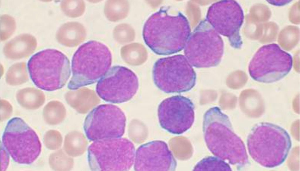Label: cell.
I'll return each instance as SVG.
<instances>
[{
	"label": "cell",
	"mask_w": 300,
	"mask_h": 171,
	"mask_svg": "<svg viewBox=\"0 0 300 171\" xmlns=\"http://www.w3.org/2000/svg\"><path fill=\"white\" fill-rule=\"evenodd\" d=\"M194 171H230L229 165L224 160L217 156L203 158L196 165Z\"/></svg>",
	"instance_id": "obj_20"
},
{
	"label": "cell",
	"mask_w": 300,
	"mask_h": 171,
	"mask_svg": "<svg viewBox=\"0 0 300 171\" xmlns=\"http://www.w3.org/2000/svg\"><path fill=\"white\" fill-rule=\"evenodd\" d=\"M28 76L25 63L21 62L14 64L9 68L6 77V82L12 86H17L26 82Z\"/></svg>",
	"instance_id": "obj_21"
},
{
	"label": "cell",
	"mask_w": 300,
	"mask_h": 171,
	"mask_svg": "<svg viewBox=\"0 0 300 171\" xmlns=\"http://www.w3.org/2000/svg\"><path fill=\"white\" fill-rule=\"evenodd\" d=\"M119 1L108 0L104 7L105 15L108 20L115 21L122 18V6Z\"/></svg>",
	"instance_id": "obj_24"
},
{
	"label": "cell",
	"mask_w": 300,
	"mask_h": 171,
	"mask_svg": "<svg viewBox=\"0 0 300 171\" xmlns=\"http://www.w3.org/2000/svg\"><path fill=\"white\" fill-rule=\"evenodd\" d=\"M160 8L152 14L145 23L143 30L145 43L159 55L173 54L185 47L190 29L186 18L181 13L177 15L168 14Z\"/></svg>",
	"instance_id": "obj_1"
},
{
	"label": "cell",
	"mask_w": 300,
	"mask_h": 171,
	"mask_svg": "<svg viewBox=\"0 0 300 171\" xmlns=\"http://www.w3.org/2000/svg\"><path fill=\"white\" fill-rule=\"evenodd\" d=\"M66 115V110L63 105L58 101L49 102L44 107L43 116L45 121L50 125L61 123Z\"/></svg>",
	"instance_id": "obj_19"
},
{
	"label": "cell",
	"mask_w": 300,
	"mask_h": 171,
	"mask_svg": "<svg viewBox=\"0 0 300 171\" xmlns=\"http://www.w3.org/2000/svg\"><path fill=\"white\" fill-rule=\"evenodd\" d=\"M2 141L13 160L19 164L33 163L41 152V144L38 135L19 117L13 118L8 122Z\"/></svg>",
	"instance_id": "obj_7"
},
{
	"label": "cell",
	"mask_w": 300,
	"mask_h": 171,
	"mask_svg": "<svg viewBox=\"0 0 300 171\" xmlns=\"http://www.w3.org/2000/svg\"><path fill=\"white\" fill-rule=\"evenodd\" d=\"M177 163L167 144L155 140L140 145L135 153L136 171H173Z\"/></svg>",
	"instance_id": "obj_14"
},
{
	"label": "cell",
	"mask_w": 300,
	"mask_h": 171,
	"mask_svg": "<svg viewBox=\"0 0 300 171\" xmlns=\"http://www.w3.org/2000/svg\"><path fill=\"white\" fill-rule=\"evenodd\" d=\"M126 118L118 106L100 105L92 110L85 118L84 130L91 141L120 138L125 130Z\"/></svg>",
	"instance_id": "obj_9"
},
{
	"label": "cell",
	"mask_w": 300,
	"mask_h": 171,
	"mask_svg": "<svg viewBox=\"0 0 300 171\" xmlns=\"http://www.w3.org/2000/svg\"><path fill=\"white\" fill-rule=\"evenodd\" d=\"M4 19L1 17L2 19V31H1V39L4 40L6 39L12 34L16 28V23L13 18L8 15H2Z\"/></svg>",
	"instance_id": "obj_26"
},
{
	"label": "cell",
	"mask_w": 300,
	"mask_h": 171,
	"mask_svg": "<svg viewBox=\"0 0 300 171\" xmlns=\"http://www.w3.org/2000/svg\"><path fill=\"white\" fill-rule=\"evenodd\" d=\"M203 131L207 146L215 156L234 165L239 162L241 143L233 132L228 116L218 107H214L205 113Z\"/></svg>",
	"instance_id": "obj_3"
},
{
	"label": "cell",
	"mask_w": 300,
	"mask_h": 171,
	"mask_svg": "<svg viewBox=\"0 0 300 171\" xmlns=\"http://www.w3.org/2000/svg\"><path fill=\"white\" fill-rule=\"evenodd\" d=\"M112 61L111 52L104 44L94 40L84 43L73 56L68 89L76 90L98 81L110 68Z\"/></svg>",
	"instance_id": "obj_2"
},
{
	"label": "cell",
	"mask_w": 300,
	"mask_h": 171,
	"mask_svg": "<svg viewBox=\"0 0 300 171\" xmlns=\"http://www.w3.org/2000/svg\"><path fill=\"white\" fill-rule=\"evenodd\" d=\"M152 73L155 85L166 93L187 91L195 84L196 73L186 58L182 55L159 59L154 64Z\"/></svg>",
	"instance_id": "obj_6"
},
{
	"label": "cell",
	"mask_w": 300,
	"mask_h": 171,
	"mask_svg": "<svg viewBox=\"0 0 300 171\" xmlns=\"http://www.w3.org/2000/svg\"><path fill=\"white\" fill-rule=\"evenodd\" d=\"M16 98L22 107L29 110L39 108L45 101V95L43 92L34 88L28 87L20 90L17 93Z\"/></svg>",
	"instance_id": "obj_17"
},
{
	"label": "cell",
	"mask_w": 300,
	"mask_h": 171,
	"mask_svg": "<svg viewBox=\"0 0 300 171\" xmlns=\"http://www.w3.org/2000/svg\"><path fill=\"white\" fill-rule=\"evenodd\" d=\"M37 42L35 38L29 34L19 35L8 42L3 48L4 55L15 60L27 57L36 49Z\"/></svg>",
	"instance_id": "obj_15"
},
{
	"label": "cell",
	"mask_w": 300,
	"mask_h": 171,
	"mask_svg": "<svg viewBox=\"0 0 300 171\" xmlns=\"http://www.w3.org/2000/svg\"><path fill=\"white\" fill-rule=\"evenodd\" d=\"M158 115L162 128L172 134H180L188 130L194 122V106L188 98L173 96L161 102Z\"/></svg>",
	"instance_id": "obj_12"
},
{
	"label": "cell",
	"mask_w": 300,
	"mask_h": 171,
	"mask_svg": "<svg viewBox=\"0 0 300 171\" xmlns=\"http://www.w3.org/2000/svg\"><path fill=\"white\" fill-rule=\"evenodd\" d=\"M185 47V57L192 65L197 68L217 66L223 52L222 41L217 32L200 26L189 37Z\"/></svg>",
	"instance_id": "obj_10"
},
{
	"label": "cell",
	"mask_w": 300,
	"mask_h": 171,
	"mask_svg": "<svg viewBox=\"0 0 300 171\" xmlns=\"http://www.w3.org/2000/svg\"><path fill=\"white\" fill-rule=\"evenodd\" d=\"M13 108L10 103L5 100H1V121L9 118L12 114Z\"/></svg>",
	"instance_id": "obj_27"
},
{
	"label": "cell",
	"mask_w": 300,
	"mask_h": 171,
	"mask_svg": "<svg viewBox=\"0 0 300 171\" xmlns=\"http://www.w3.org/2000/svg\"><path fill=\"white\" fill-rule=\"evenodd\" d=\"M207 19L215 31L229 37L232 46L238 48L241 46L239 31L244 15L237 2L226 0L214 4L208 10Z\"/></svg>",
	"instance_id": "obj_13"
},
{
	"label": "cell",
	"mask_w": 300,
	"mask_h": 171,
	"mask_svg": "<svg viewBox=\"0 0 300 171\" xmlns=\"http://www.w3.org/2000/svg\"><path fill=\"white\" fill-rule=\"evenodd\" d=\"M49 163L50 167L54 170H67L72 167L73 160L62 150H60L50 155Z\"/></svg>",
	"instance_id": "obj_22"
},
{
	"label": "cell",
	"mask_w": 300,
	"mask_h": 171,
	"mask_svg": "<svg viewBox=\"0 0 300 171\" xmlns=\"http://www.w3.org/2000/svg\"><path fill=\"white\" fill-rule=\"evenodd\" d=\"M293 65L291 55L277 44L262 46L250 61L248 71L255 81L269 83L278 81L286 76Z\"/></svg>",
	"instance_id": "obj_8"
},
{
	"label": "cell",
	"mask_w": 300,
	"mask_h": 171,
	"mask_svg": "<svg viewBox=\"0 0 300 171\" xmlns=\"http://www.w3.org/2000/svg\"><path fill=\"white\" fill-rule=\"evenodd\" d=\"M85 4L82 0H65L61 3V8L67 16L73 18L79 17L83 13Z\"/></svg>",
	"instance_id": "obj_23"
},
{
	"label": "cell",
	"mask_w": 300,
	"mask_h": 171,
	"mask_svg": "<svg viewBox=\"0 0 300 171\" xmlns=\"http://www.w3.org/2000/svg\"><path fill=\"white\" fill-rule=\"evenodd\" d=\"M86 36V30L81 24L77 22L65 23L58 29L56 38L62 44L69 47L77 46L82 42Z\"/></svg>",
	"instance_id": "obj_16"
},
{
	"label": "cell",
	"mask_w": 300,
	"mask_h": 171,
	"mask_svg": "<svg viewBox=\"0 0 300 171\" xmlns=\"http://www.w3.org/2000/svg\"><path fill=\"white\" fill-rule=\"evenodd\" d=\"M87 145L84 136L80 133L72 132L65 137L64 148L69 156L76 157L81 155L85 151Z\"/></svg>",
	"instance_id": "obj_18"
},
{
	"label": "cell",
	"mask_w": 300,
	"mask_h": 171,
	"mask_svg": "<svg viewBox=\"0 0 300 171\" xmlns=\"http://www.w3.org/2000/svg\"><path fill=\"white\" fill-rule=\"evenodd\" d=\"M138 78L131 70L124 66H115L110 68L98 81L96 91L104 101L120 103L130 100L139 88Z\"/></svg>",
	"instance_id": "obj_11"
},
{
	"label": "cell",
	"mask_w": 300,
	"mask_h": 171,
	"mask_svg": "<svg viewBox=\"0 0 300 171\" xmlns=\"http://www.w3.org/2000/svg\"><path fill=\"white\" fill-rule=\"evenodd\" d=\"M44 144L48 149L56 150L59 148L62 143V137L58 131L50 130L45 133L44 137Z\"/></svg>",
	"instance_id": "obj_25"
},
{
	"label": "cell",
	"mask_w": 300,
	"mask_h": 171,
	"mask_svg": "<svg viewBox=\"0 0 300 171\" xmlns=\"http://www.w3.org/2000/svg\"><path fill=\"white\" fill-rule=\"evenodd\" d=\"M135 152L134 144L127 139L99 140L88 148V163L93 171H128L133 164Z\"/></svg>",
	"instance_id": "obj_5"
},
{
	"label": "cell",
	"mask_w": 300,
	"mask_h": 171,
	"mask_svg": "<svg viewBox=\"0 0 300 171\" xmlns=\"http://www.w3.org/2000/svg\"><path fill=\"white\" fill-rule=\"evenodd\" d=\"M30 77L39 88L52 91L62 88L71 75L69 60L60 51L48 49L39 51L28 60Z\"/></svg>",
	"instance_id": "obj_4"
}]
</instances>
